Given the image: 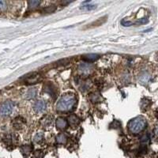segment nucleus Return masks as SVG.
Masks as SVG:
<instances>
[{
    "instance_id": "11",
    "label": "nucleus",
    "mask_w": 158,
    "mask_h": 158,
    "mask_svg": "<svg viewBox=\"0 0 158 158\" xmlns=\"http://www.w3.org/2000/svg\"><path fill=\"white\" fill-rule=\"evenodd\" d=\"M39 4H40V2H39V1H30V2H29V6L30 8L36 7V6H37Z\"/></svg>"
},
{
    "instance_id": "2",
    "label": "nucleus",
    "mask_w": 158,
    "mask_h": 158,
    "mask_svg": "<svg viewBox=\"0 0 158 158\" xmlns=\"http://www.w3.org/2000/svg\"><path fill=\"white\" fill-rule=\"evenodd\" d=\"M146 126V119L142 116H138L133 119L128 123V129L132 134H138L142 131Z\"/></svg>"
},
{
    "instance_id": "4",
    "label": "nucleus",
    "mask_w": 158,
    "mask_h": 158,
    "mask_svg": "<svg viewBox=\"0 0 158 158\" xmlns=\"http://www.w3.org/2000/svg\"><path fill=\"white\" fill-rule=\"evenodd\" d=\"M46 108V104L44 100H39L34 104V109L36 112H41Z\"/></svg>"
},
{
    "instance_id": "3",
    "label": "nucleus",
    "mask_w": 158,
    "mask_h": 158,
    "mask_svg": "<svg viewBox=\"0 0 158 158\" xmlns=\"http://www.w3.org/2000/svg\"><path fill=\"white\" fill-rule=\"evenodd\" d=\"M14 105L10 101H6L0 106V115L3 116H9L12 112Z\"/></svg>"
},
{
    "instance_id": "13",
    "label": "nucleus",
    "mask_w": 158,
    "mask_h": 158,
    "mask_svg": "<svg viewBox=\"0 0 158 158\" xmlns=\"http://www.w3.org/2000/svg\"><path fill=\"white\" fill-rule=\"evenodd\" d=\"M96 6L94 5H85L84 6V8H85V9H87V10H93V9H94Z\"/></svg>"
},
{
    "instance_id": "12",
    "label": "nucleus",
    "mask_w": 158,
    "mask_h": 158,
    "mask_svg": "<svg viewBox=\"0 0 158 158\" xmlns=\"http://www.w3.org/2000/svg\"><path fill=\"white\" fill-rule=\"evenodd\" d=\"M43 138V134H36V136L35 137V141L36 142H39V141L41 140V138Z\"/></svg>"
},
{
    "instance_id": "1",
    "label": "nucleus",
    "mask_w": 158,
    "mask_h": 158,
    "mask_svg": "<svg viewBox=\"0 0 158 158\" xmlns=\"http://www.w3.org/2000/svg\"><path fill=\"white\" fill-rule=\"evenodd\" d=\"M77 100L74 94H64L59 100L56 104L57 110L60 112H68L70 111L76 104Z\"/></svg>"
},
{
    "instance_id": "9",
    "label": "nucleus",
    "mask_w": 158,
    "mask_h": 158,
    "mask_svg": "<svg viewBox=\"0 0 158 158\" xmlns=\"http://www.w3.org/2000/svg\"><path fill=\"white\" fill-rule=\"evenodd\" d=\"M36 95V90L35 89H31L29 90L26 93V97L28 99H30V98H34Z\"/></svg>"
},
{
    "instance_id": "8",
    "label": "nucleus",
    "mask_w": 158,
    "mask_h": 158,
    "mask_svg": "<svg viewBox=\"0 0 158 158\" xmlns=\"http://www.w3.org/2000/svg\"><path fill=\"white\" fill-rule=\"evenodd\" d=\"M56 139H57V142H58L59 143L63 144V143H65L66 142V140H67V137H66L65 134H59V135L57 136Z\"/></svg>"
},
{
    "instance_id": "10",
    "label": "nucleus",
    "mask_w": 158,
    "mask_h": 158,
    "mask_svg": "<svg viewBox=\"0 0 158 158\" xmlns=\"http://www.w3.org/2000/svg\"><path fill=\"white\" fill-rule=\"evenodd\" d=\"M69 122H70L71 125L75 126L78 124L79 121H78V118L77 116H74V115H72V116H70V117H69Z\"/></svg>"
},
{
    "instance_id": "5",
    "label": "nucleus",
    "mask_w": 158,
    "mask_h": 158,
    "mask_svg": "<svg viewBox=\"0 0 158 158\" xmlns=\"http://www.w3.org/2000/svg\"><path fill=\"white\" fill-rule=\"evenodd\" d=\"M67 121L65 119L61 118V117L57 119V120H56V126H57V127H58L59 129H60V130L65 129V128L67 127Z\"/></svg>"
},
{
    "instance_id": "7",
    "label": "nucleus",
    "mask_w": 158,
    "mask_h": 158,
    "mask_svg": "<svg viewBox=\"0 0 158 158\" xmlns=\"http://www.w3.org/2000/svg\"><path fill=\"white\" fill-rule=\"evenodd\" d=\"M98 55H96V54H90V55H85L84 57V59L88 62H93V61H95L96 59H97Z\"/></svg>"
},
{
    "instance_id": "14",
    "label": "nucleus",
    "mask_w": 158,
    "mask_h": 158,
    "mask_svg": "<svg viewBox=\"0 0 158 158\" xmlns=\"http://www.w3.org/2000/svg\"><path fill=\"white\" fill-rule=\"evenodd\" d=\"M154 133H155V135L158 138V126L154 129Z\"/></svg>"
},
{
    "instance_id": "6",
    "label": "nucleus",
    "mask_w": 158,
    "mask_h": 158,
    "mask_svg": "<svg viewBox=\"0 0 158 158\" xmlns=\"http://www.w3.org/2000/svg\"><path fill=\"white\" fill-rule=\"evenodd\" d=\"M90 69H91V66H89V64H85V63L82 64V65L80 66V67H79V70H80L82 72H83L84 74L89 73V72L90 71Z\"/></svg>"
}]
</instances>
